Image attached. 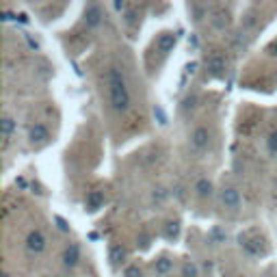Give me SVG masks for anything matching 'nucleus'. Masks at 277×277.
<instances>
[{"label":"nucleus","mask_w":277,"mask_h":277,"mask_svg":"<svg viewBox=\"0 0 277 277\" xmlns=\"http://www.w3.org/2000/svg\"><path fill=\"white\" fill-rule=\"evenodd\" d=\"M208 70H210V74H215V76H219V74H223V70H225V57L223 54H212V57L208 59Z\"/></svg>","instance_id":"1a4fd4ad"},{"label":"nucleus","mask_w":277,"mask_h":277,"mask_svg":"<svg viewBox=\"0 0 277 277\" xmlns=\"http://www.w3.org/2000/svg\"><path fill=\"white\" fill-rule=\"evenodd\" d=\"M165 197H167V191H165V189L158 187V189L154 191V199H158V201H160V199H165Z\"/></svg>","instance_id":"6ab92c4d"},{"label":"nucleus","mask_w":277,"mask_h":277,"mask_svg":"<svg viewBox=\"0 0 277 277\" xmlns=\"http://www.w3.org/2000/svg\"><path fill=\"white\" fill-rule=\"evenodd\" d=\"M61 260H63V264H65L67 269H74V266L80 262V249L76 245L65 247V251H63V256H61Z\"/></svg>","instance_id":"39448f33"},{"label":"nucleus","mask_w":277,"mask_h":277,"mask_svg":"<svg viewBox=\"0 0 277 277\" xmlns=\"http://www.w3.org/2000/svg\"><path fill=\"white\" fill-rule=\"evenodd\" d=\"M182 277H199V269L195 262H184L182 264Z\"/></svg>","instance_id":"2eb2a0df"},{"label":"nucleus","mask_w":277,"mask_h":277,"mask_svg":"<svg viewBox=\"0 0 277 277\" xmlns=\"http://www.w3.org/2000/svg\"><path fill=\"white\" fill-rule=\"evenodd\" d=\"M171 269H173V260H169V258H158L154 264L156 275H167V273H171Z\"/></svg>","instance_id":"f8f14e48"},{"label":"nucleus","mask_w":277,"mask_h":277,"mask_svg":"<svg viewBox=\"0 0 277 277\" xmlns=\"http://www.w3.org/2000/svg\"><path fill=\"white\" fill-rule=\"evenodd\" d=\"M195 193H197V197L201 199H206V197H212V182L208 178H201L195 182Z\"/></svg>","instance_id":"9d476101"},{"label":"nucleus","mask_w":277,"mask_h":277,"mask_svg":"<svg viewBox=\"0 0 277 277\" xmlns=\"http://www.w3.org/2000/svg\"><path fill=\"white\" fill-rule=\"evenodd\" d=\"M178 232H180V223H178V221H169L167 229H165V236H167V238H175V236H178Z\"/></svg>","instance_id":"dca6fc26"},{"label":"nucleus","mask_w":277,"mask_h":277,"mask_svg":"<svg viewBox=\"0 0 277 277\" xmlns=\"http://www.w3.org/2000/svg\"><path fill=\"white\" fill-rule=\"evenodd\" d=\"M175 41H178V39H175V35H173V33H163V35L158 37V41H156V48H158V52L167 54V52L173 50Z\"/></svg>","instance_id":"6e6552de"},{"label":"nucleus","mask_w":277,"mask_h":277,"mask_svg":"<svg viewBox=\"0 0 277 277\" xmlns=\"http://www.w3.org/2000/svg\"><path fill=\"white\" fill-rule=\"evenodd\" d=\"M15 132V119L11 115H5L3 119H0V134H3L5 138H9Z\"/></svg>","instance_id":"9b49d317"},{"label":"nucleus","mask_w":277,"mask_h":277,"mask_svg":"<svg viewBox=\"0 0 277 277\" xmlns=\"http://www.w3.org/2000/svg\"><path fill=\"white\" fill-rule=\"evenodd\" d=\"M115 9H117V11H124V9H126V3H115Z\"/></svg>","instance_id":"5701e85b"},{"label":"nucleus","mask_w":277,"mask_h":277,"mask_svg":"<svg viewBox=\"0 0 277 277\" xmlns=\"http://www.w3.org/2000/svg\"><path fill=\"white\" fill-rule=\"evenodd\" d=\"M85 22L89 29H96V26H100V22H102V9H100L98 5H91L87 11H85Z\"/></svg>","instance_id":"423d86ee"},{"label":"nucleus","mask_w":277,"mask_h":277,"mask_svg":"<svg viewBox=\"0 0 277 277\" xmlns=\"http://www.w3.org/2000/svg\"><path fill=\"white\" fill-rule=\"evenodd\" d=\"M269 150H271L273 154H277V130L271 132V136H269Z\"/></svg>","instance_id":"a211bd4d"},{"label":"nucleus","mask_w":277,"mask_h":277,"mask_svg":"<svg viewBox=\"0 0 277 277\" xmlns=\"http://www.w3.org/2000/svg\"><path fill=\"white\" fill-rule=\"evenodd\" d=\"M191 145L195 152H204L210 145V130L206 126H197L195 130L191 132Z\"/></svg>","instance_id":"7ed1b4c3"},{"label":"nucleus","mask_w":277,"mask_h":277,"mask_svg":"<svg viewBox=\"0 0 277 277\" xmlns=\"http://www.w3.org/2000/svg\"><path fill=\"white\" fill-rule=\"evenodd\" d=\"M26 251L33 253V256H39L45 251V247H48V238L43 236V232H39V229H33V232H29V236H26Z\"/></svg>","instance_id":"f03ea898"},{"label":"nucleus","mask_w":277,"mask_h":277,"mask_svg":"<svg viewBox=\"0 0 277 277\" xmlns=\"http://www.w3.org/2000/svg\"><path fill=\"white\" fill-rule=\"evenodd\" d=\"M57 223H59V227H61V229H67V225H65V221H63L61 217H57Z\"/></svg>","instance_id":"4be33fe9"},{"label":"nucleus","mask_w":277,"mask_h":277,"mask_svg":"<svg viewBox=\"0 0 277 277\" xmlns=\"http://www.w3.org/2000/svg\"><path fill=\"white\" fill-rule=\"evenodd\" d=\"M102 204H104V193L91 191V193H89V197H87V206H89L91 210H96V208H100Z\"/></svg>","instance_id":"ddd939ff"},{"label":"nucleus","mask_w":277,"mask_h":277,"mask_svg":"<svg viewBox=\"0 0 277 277\" xmlns=\"http://www.w3.org/2000/svg\"><path fill=\"white\" fill-rule=\"evenodd\" d=\"M0 277H13L11 273H3V275H0Z\"/></svg>","instance_id":"b1692460"},{"label":"nucleus","mask_w":277,"mask_h":277,"mask_svg":"<svg viewBox=\"0 0 277 277\" xmlns=\"http://www.w3.org/2000/svg\"><path fill=\"white\" fill-rule=\"evenodd\" d=\"M126 258V249L122 245H113L110 247V251H108V260L113 262V264H119Z\"/></svg>","instance_id":"4468645a"},{"label":"nucleus","mask_w":277,"mask_h":277,"mask_svg":"<svg viewBox=\"0 0 277 277\" xmlns=\"http://www.w3.org/2000/svg\"><path fill=\"white\" fill-rule=\"evenodd\" d=\"M124 277H143V271L138 269L136 264H130V266H126V271H124Z\"/></svg>","instance_id":"f3484780"},{"label":"nucleus","mask_w":277,"mask_h":277,"mask_svg":"<svg viewBox=\"0 0 277 277\" xmlns=\"http://www.w3.org/2000/svg\"><path fill=\"white\" fill-rule=\"evenodd\" d=\"M106 85H108V96H110V104L117 113H126L130 108V91H128L126 78L119 67H110L106 74Z\"/></svg>","instance_id":"f257e3e1"},{"label":"nucleus","mask_w":277,"mask_h":277,"mask_svg":"<svg viewBox=\"0 0 277 277\" xmlns=\"http://www.w3.org/2000/svg\"><path fill=\"white\" fill-rule=\"evenodd\" d=\"M221 204L223 208H229V210H236L241 206V193H238L234 187H225L221 191Z\"/></svg>","instance_id":"20e7f679"},{"label":"nucleus","mask_w":277,"mask_h":277,"mask_svg":"<svg viewBox=\"0 0 277 277\" xmlns=\"http://www.w3.org/2000/svg\"><path fill=\"white\" fill-rule=\"evenodd\" d=\"M29 138H31L33 143H45L50 138V130L43 124H35L31 128V132H29Z\"/></svg>","instance_id":"0eeeda50"},{"label":"nucleus","mask_w":277,"mask_h":277,"mask_svg":"<svg viewBox=\"0 0 277 277\" xmlns=\"http://www.w3.org/2000/svg\"><path fill=\"white\" fill-rule=\"evenodd\" d=\"M126 22H128V24H134V22H136V13H134V11H128V13H126Z\"/></svg>","instance_id":"412c9836"},{"label":"nucleus","mask_w":277,"mask_h":277,"mask_svg":"<svg viewBox=\"0 0 277 277\" xmlns=\"http://www.w3.org/2000/svg\"><path fill=\"white\" fill-rule=\"evenodd\" d=\"M266 52H269L271 57H275V59H277V41H273V43L269 45V48H266Z\"/></svg>","instance_id":"aec40b11"}]
</instances>
